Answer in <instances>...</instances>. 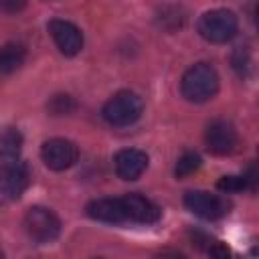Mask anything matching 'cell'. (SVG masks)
Segmentation results:
<instances>
[{
    "label": "cell",
    "mask_w": 259,
    "mask_h": 259,
    "mask_svg": "<svg viewBox=\"0 0 259 259\" xmlns=\"http://www.w3.org/2000/svg\"><path fill=\"white\" fill-rule=\"evenodd\" d=\"M0 259H4V253H2V251H0Z\"/></svg>",
    "instance_id": "obj_22"
},
{
    "label": "cell",
    "mask_w": 259,
    "mask_h": 259,
    "mask_svg": "<svg viewBox=\"0 0 259 259\" xmlns=\"http://www.w3.org/2000/svg\"><path fill=\"white\" fill-rule=\"evenodd\" d=\"M182 97L192 103H204L212 99L219 91V75L212 65L208 63H196L192 65L180 81Z\"/></svg>",
    "instance_id": "obj_1"
},
{
    "label": "cell",
    "mask_w": 259,
    "mask_h": 259,
    "mask_svg": "<svg viewBox=\"0 0 259 259\" xmlns=\"http://www.w3.org/2000/svg\"><path fill=\"white\" fill-rule=\"evenodd\" d=\"M115 172L123 180H136L148 168V154L138 148H127L115 154Z\"/></svg>",
    "instance_id": "obj_11"
},
{
    "label": "cell",
    "mask_w": 259,
    "mask_h": 259,
    "mask_svg": "<svg viewBox=\"0 0 259 259\" xmlns=\"http://www.w3.org/2000/svg\"><path fill=\"white\" fill-rule=\"evenodd\" d=\"M47 109L53 113V115H65V113H71L75 109V101L71 95H65V93H59L55 97H51V101L47 103Z\"/></svg>",
    "instance_id": "obj_16"
},
{
    "label": "cell",
    "mask_w": 259,
    "mask_h": 259,
    "mask_svg": "<svg viewBox=\"0 0 259 259\" xmlns=\"http://www.w3.org/2000/svg\"><path fill=\"white\" fill-rule=\"evenodd\" d=\"M40 156H42V162H45L47 168H51L55 172H63V170H69L71 166L77 164V160H79V148L71 140L53 138V140H47L42 144Z\"/></svg>",
    "instance_id": "obj_5"
},
{
    "label": "cell",
    "mask_w": 259,
    "mask_h": 259,
    "mask_svg": "<svg viewBox=\"0 0 259 259\" xmlns=\"http://www.w3.org/2000/svg\"><path fill=\"white\" fill-rule=\"evenodd\" d=\"M30 184V172L26 164H16L0 174V200H16Z\"/></svg>",
    "instance_id": "obj_10"
},
{
    "label": "cell",
    "mask_w": 259,
    "mask_h": 259,
    "mask_svg": "<svg viewBox=\"0 0 259 259\" xmlns=\"http://www.w3.org/2000/svg\"><path fill=\"white\" fill-rule=\"evenodd\" d=\"M208 257H210V259H233L229 247L223 245V243H214V245H210V249H208Z\"/></svg>",
    "instance_id": "obj_19"
},
{
    "label": "cell",
    "mask_w": 259,
    "mask_h": 259,
    "mask_svg": "<svg viewBox=\"0 0 259 259\" xmlns=\"http://www.w3.org/2000/svg\"><path fill=\"white\" fill-rule=\"evenodd\" d=\"M49 34L55 40L57 49L67 55V57H75L77 53H81L83 49V32L77 24L65 20V18H53L49 22Z\"/></svg>",
    "instance_id": "obj_6"
},
{
    "label": "cell",
    "mask_w": 259,
    "mask_h": 259,
    "mask_svg": "<svg viewBox=\"0 0 259 259\" xmlns=\"http://www.w3.org/2000/svg\"><path fill=\"white\" fill-rule=\"evenodd\" d=\"M217 188L221 192H241L247 188V178L245 176H235V174H229V176H223L219 182H217Z\"/></svg>",
    "instance_id": "obj_17"
},
{
    "label": "cell",
    "mask_w": 259,
    "mask_h": 259,
    "mask_svg": "<svg viewBox=\"0 0 259 259\" xmlns=\"http://www.w3.org/2000/svg\"><path fill=\"white\" fill-rule=\"evenodd\" d=\"M20 152H22L20 132L14 127L0 132V172L20 164Z\"/></svg>",
    "instance_id": "obj_12"
},
{
    "label": "cell",
    "mask_w": 259,
    "mask_h": 259,
    "mask_svg": "<svg viewBox=\"0 0 259 259\" xmlns=\"http://www.w3.org/2000/svg\"><path fill=\"white\" fill-rule=\"evenodd\" d=\"M24 229L28 237L36 243H51L61 233V221L59 217L45 206H32L24 214Z\"/></svg>",
    "instance_id": "obj_4"
},
{
    "label": "cell",
    "mask_w": 259,
    "mask_h": 259,
    "mask_svg": "<svg viewBox=\"0 0 259 259\" xmlns=\"http://www.w3.org/2000/svg\"><path fill=\"white\" fill-rule=\"evenodd\" d=\"M2 10H20L24 8V2H0Z\"/></svg>",
    "instance_id": "obj_20"
},
{
    "label": "cell",
    "mask_w": 259,
    "mask_h": 259,
    "mask_svg": "<svg viewBox=\"0 0 259 259\" xmlns=\"http://www.w3.org/2000/svg\"><path fill=\"white\" fill-rule=\"evenodd\" d=\"M237 28H239L237 16H235V12H231L227 8L208 10L198 20V32H200V36L204 40H208V42H214V45H221V42L231 40L237 34Z\"/></svg>",
    "instance_id": "obj_3"
},
{
    "label": "cell",
    "mask_w": 259,
    "mask_h": 259,
    "mask_svg": "<svg viewBox=\"0 0 259 259\" xmlns=\"http://www.w3.org/2000/svg\"><path fill=\"white\" fill-rule=\"evenodd\" d=\"M200 168V156L196 152H184L178 160H176V168L174 174L176 178H186L190 174H194Z\"/></svg>",
    "instance_id": "obj_15"
},
{
    "label": "cell",
    "mask_w": 259,
    "mask_h": 259,
    "mask_svg": "<svg viewBox=\"0 0 259 259\" xmlns=\"http://www.w3.org/2000/svg\"><path fill=\"white\" fill-rule=\"evenodd\" d=\"M26 59V47L20 42H6L0 47V75H10L22 67Z\"/></svg>",
    "instance_id": "obj_14"
},
{
    "label": "cell",
    "mask_w": 259,
    "mask_h": 259,
    "mask_svg": "<svg viewBox=\"0 0 259 259\" xmlns=\"http://www.w3.org/2000/svg\"><path fill=\"white\" fill-rule=\"evenodd\" d=\"M233 67H235V71L243 77L245 75V71H247V67H249V57H247V51L243 49V47H237L235 49V53H233Z\"/></svg>",
    "instance_id": "obj_18"
},
{
    "label": "cell",
    "mask_w": 259,
    "mask_h": 259,
    "mask_svg": "<svg viewBox=\"0 0 259 259\" xmlns=\"http://www.w3.org/2000/svg\"><path fill=\"white\" fill-rule=\"evenodd\" d=\"M156 259H186V257L180 255V253H176V251H164V253H160Z\"/></svg>",
    "instance_id": "obj_21"
},
{
    "label": "cell",
    "mask_w": 259,
    "mask_h": 259,
    "mask_svg": "<svg viewBox=\"0 0 259 259\" xmlns=\"http://www.w3.org/2000/svg\"><path fill=\"white\" fill-rule=\"evenodd\" d=\"M206 148L217 156H227L237 148V130L225 119H217L206 127Z\"/></svg>",
    "instance_id": "obj_8"
},
{
    "label": "cell",
    "mask_w": 259,
    "mask_h": 259,
    "mask_svg": "<svg viewBox=\"0 0 259 259\" xmlns=\"http://www.w3.org/2000/svg\"><path fill=\"white\" fill-rule=\"evenodd\" d=\"M142 111H144L142 97L134 91H117L113 97H109L105 101V105L101 109L103 119L115 127L132 125L134 121L140 119Z\"/></svg>",
    "instance_id": "obj_2"
},
{
    "label": "cell",
    "mask_w": 259,
    "mask_h": 259,
    "mask_svg": "<svg viewBox=\"0 0 259 259\" xmlns=\"http://www.w3.org/2000/svg\"><path fill=\"white\" fill-rule=\"evenodd\" d=\"M87 214L103 223H123L125 212L119 198H97L87 204Z\"/></svg>",
    "instance_id": "obj_13"
},
{
    "label": "cell",
    "mask_w": 259,
    "mask_h": 259,
    "mask_svg": "<svg viewBox=\"0 0 259 259\" xmlns=\"http://www.w3.org/2000/svg\"><path fill=\"white\" fill-rule=\"evenodd\" d=\"M184 206L202 219H219L227 212L225 200L206 190H188L184 194Z\"/></svg>",
    "instance_id": "obj_7"
},
{
    "label": "cell",
    "mask_w": 259,
    "mask_h": 259,
    "mask_svg": "<svg viewBox=\"0 0 259 259\" xmlns=\"http://www.w3.org/2000/svg\"><path fill=\"white\" fill-rule=\"evenodd\" d=\"M123 212H125V221H134V223H156L160 219V208L146 196L138 194V192H130L125 196L119 198Z\"/></svg>",
    "instance_id": "obj_9"
},
{
    "label": "cell",
    "mask_w": 259,
    "mask_h": 259,
    "mask_svg": "<svg viewBox=\"0 0 259 259\" xmlns=\"http://www.w3.org/2000/svg\"><path fill=\"white\" fill-rule=\"evenodd\" d=\"M93 259H103V257H93Z\"/></svg>",
    "instance_id": "obj_23"
}]
</instances>
